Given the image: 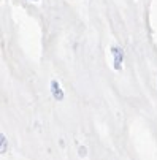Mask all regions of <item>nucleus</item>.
<instances>
[{"instance_id": "f257e3e1", "label": "nucleus", "mask_w": 157, "mask_h": 160, "mask_svg": "<svg viewBox=\"0 0 157 160\" xmlns=\"http://www.w3.org/2000/svg\"><path fill=\"white\" fill-rule=\"evenodd\" d=\"M111 54L114 57V70H121L122 68V60H124V52L121 48L118 46H113L111 48Z\"/></svg>"}, {"instance_id": "f03ea898", "label": "nucleus", "mask_w": 157, "mask_h": 160, "mask_svg": "<svg viewBox=\"0 0 157 160\" xmlns=\"http://www.w3.org/2000/svg\"><path fill=\"white\" fill-rule=\"evenodd\" d=\"M51 94H53V97H54V100H57V102H62L63 100V90H62V87H60V82L57 81V79H53L51 81Z\"/></svg>"}, {"instance_id": "7ed1b4c3", "label": "nucleus", "mask_w": 157, "mask_h": 160, "mask_svg": "<svg viewBox=\"0 0 157 160\" xmlns=\"http://www.w3.org/2000/svg\"><path fill=\"white\" fill-rule=\"evenodd\" d=\"M0 138H2V154H5V146H7V140H5V135L2 133V135H0Z\"/></svg>"}, {"instance_id": "20e7f679", "label": "nucleus", "mask_w": 157, "mask_h": 160, "mask_svg": "<svg viewBox=\"0 0 157 160\" xmlns=\"http://www.w3.org/2000/svg\"><path fill=\"white\" fill-rule=\"evenodd\" d=\"M79 155H81V157L86 155V148H79Z\"/></svg>"}, {"instance_id": "39448f33", "label": "nucleus", "mask_w": 157, "mask_h": 160, "mask_svg": "<svg viewBox=\"0 0 157 160\" xmlns=\"http://www.w3.org/2000/svg\"><path fill=\"white\" fill-rule=\"evenodd\" d=\"M33 2H38V0H33Z\"/></svg>"}]
</instances>
